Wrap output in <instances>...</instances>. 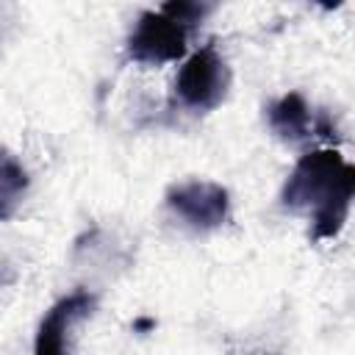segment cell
<instances>
[{
  "instance_id": "cell-3",
  "label": "cell",
  "mask_w": 355,
  "mask_h": 355,
  "mask_svg": "<svg viewBox=\"0 0 355 355\" xmlns=\"http://www.w3.org/2000/svg\"><path fill=\"white\" fill-rule=\"evenodd\" d=\"M186 25L169 19L161 11H141L130 36L128 55L139 64H166L186 53Z\"/></svg>"
},
{
  "instance_id": "cell-5",
  "label": "cell",
  "mask_w": 355,
  "mask_h": 355,
  "mask_svg": "<svg viewBox=\"0 0 355 355\" xmlns=\"http://www.w3.org/2000/svg\"><path fill=\"white\" fill-rule=\"evenodd\" d=\"M94 308V294L89 291H72L61 297L47 316L39 322L36 341H33V355H67V333L69 327L89 316Z\"/></svg>"
},
{
  "instance_id": "cell-6",
  "label": "cell",
  "mask_w": 355,
  "mask_h": 355,
  "mask_svg": "<svg viewBox=\"0 0 355 355\" xmlns=\"http://www.w3.org/2000/svg\"><path fill=\"white\" fill-rule=\"evenodd\" d=\"M266 119H269V128L286 141H300L305 136H313L311 108H308L305 97L297 92H288V94L277 97L275 103H269Z\"/></svg>"
},
{
  "instance_id": "cell-1",
  "label": "cell",
  "mask_w": 355,
  "mask_h": 355,
  "mask_svg": "<svg viewBox=\"0 0 355 355\" xmlns=\"http://www.w3.org/2000/svg\"><path fill=\"white\" fill-rule=\"evenodd\" d=\"M352 191L355 169L344 155L333 147L311 150L288 175L283 186V205L313 208V239H333L347 222Z\"/></svg>"
},
{
  "instance_id": "cell-8",
  "label": "cell",
  "mask_w": 355,
  "mask_h": 355,
  "mask_svg": "<svg viewBox=\"0 0 355 355\" xmlns=\"http://www.w3.org/2000/svg\"><path fill=\"white\" fill-rule=\"evenodd\" d=\"M161 14H166L169 19H175V22H180V25H191V22H200L208 11H211V6H202V3H191V0H172V3H164L161 8H158Z\"/></svg>"
},
{
  "instance_id": "cell-2",
  "label": "cell",
  "mask_w": 355,
  "mask_h": 355,
  "mask_svg": "<svg viewBox=\"0 0 355 355\" xmlns=\"http://www.w3.org/2000/svg\"><path fill=\"white\" fill-rule=\"evenodd\" d=\"M230 86V69L225 58L208 44L191 53L175 78V92L183 100V105L194 111H211L216 108Z\"/></svg>"
},
{
  "instance_id": "cell-9",
  "label": "cell",
  "mask_w": 355,
  "mask_h": 355,
  "mask_svg": "<svg viewBox=\"0 0 355 355\" xmlns=\"http://www.w3.org/2000/svg\"><path fill=\"white\" fill-rule=\"evenodd\" d=\"M150 327H155V319H150V316H141V319L133 322V330H136V333H144V330H150Z\"/></svg>"
},
{
  "instance_id": "cell-4",
  "label": "cell",
  "mask_w": 355,
  "mask_h": 355,
  "mask_svg": "<svg viewBox=\"0 0 355 355\" xmlns=\"http://www.w3.org/2000/svg\"><path fill=\"white\" fill-rule=\"evenodd\" d=\"M166 205L197 230H214V227L225 225V219L230 214L227 189H222L219 183H211V180L175 183L166 191Z\"/></svg>"
},
{
  "instance_id": "cell-7",
  "label": "cell",
  "mask_w": 355,
  "mask_h": 355,
  "mask_svg": "<svg viewBox=\"0 0 355 355\" xmlns=\"http://www.w3.org/2000/svg\"><path fill=\"white\" fill-rule=\"evenodd\" d=\"M25 189H28V172L22 169V164L14 155L0 153V219L11 214L14 202Z\"/></svg>"
}]
</instances>
